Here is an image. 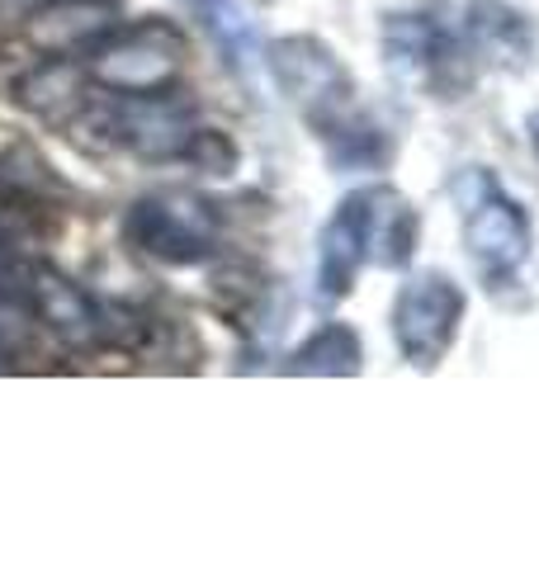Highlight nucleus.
Wrapping results in <instances>:
<instances>
[{"instance_id": "nucleus-1", "label": "nucleus", "mask_w": 539, "mask_h": 567, "mask_svg": "<svg viewBox=\"0 0 539 567\" xmlns=\"http://www.w3.org/2000/svg\"><path fill=\"white\" fill-rule=\"evenodd\" d=\"M270 71H275L279 91L289 95L294 110L308 118V128L317 133V142H327L336 166H369L384 162V133L374 128L359 110L355 81L350 71L340 66L336 52L313 39V33H289L270 48Z\"/></svg>"}, {"instance_id": "nucleus-2", "label": "nucleus", "mask_w": 539, "mask_h": 567, "mask_svg": "<svg viewBox=\"0 0 539 567\" xmlns=\"http://www.w3.org/2000/svg\"><path fill=\"white\" fill-rule=\"evenodd\" d=\"M449 199H455L464 218V251H469L478 279L488 289H507L516 284L520 265L530 260V218L507 189L497 185L488 166H464L449 181Z\"/></svg>"}, {"instance_id": "nucleus-3", "label": "nucleus", "mask_w": 539, "mask_h": 567, "mask_svg": "<svg viewBox=\"0 0 539 567\" xmlns=\"http://www.w3.org/2000/svg\"><path fill=\"white\" fill-rule=\"evenodd\" d=\"M218 233H223L218 208L194 189H152L123 213V237H129L133 251L161 265H175V270L209 260L213 246H218Z\"/></svg>"}, {"instance_id": "nucleus-4", "label": "nucleus", "mask_w": 539, "mask_h": 567, "mask_svg": "<svg viewBox=\"0 0 539 567\" xmlns=\"http://www.w3.org/2000/svg\"><path fill=\"white\" fill-rule=\"evenodd\" d=\"M185 62V39L166 20L110 29L90 52V81L104 95H166Z\"/></svg>"}, {"instance_id": "nucleus-5", "label": "nucleus", "mask_w": 539, "mask_h": 567, "mask_svg": "<svg viewBox=\"0 0 539 567\" xmlns=\"http://www.w3.org/2000/svg\"><path fill=\"white\" fill-rule=\"evenodd\" d=\"M393 199L398 194L388 185H365L336 204L317 237V303H340L355 289L359 270L374 260V241H379L384 213Z\"/></svg>"}, {"instance_id": "nucleus-6", "label": "nucleus", "mask_w": 539, "mask_h": 567, "mask_svg": "<svg viewBox=\"0 0 539 567\" xmlns=\"http://www.w3.org/2000/svg\"><path fill=\"white\" fill-rule=\"evenodd\" d=\"M469 298L445 270L411 275L393 298V341L411 369H436L459 336Z\"/></svg>"}, {"instance_id": "nucleus-7", "label": "nucleus", "mask_w": 539, "mask_h": 567, "mask_svg": "<svg viewBox=\"0 0 539 567\" xmlns=\"http://www.w3.org/2000/svg\"><path fill=\"white\" fill-rule=\"evenodd\" d=\"M90 123L114 147L138 152L142 162H185L194 137H200V128L190 118V104H171V91L166 95H119L114 104L90 114Z\"/></svg>"}, {"instance_id": "nucleus-8", "label": "nucleus", "mask_w": 539, "mask_h": 567, "mask_svg": "<svg viewBox=\"0 0 539 567\" xmlns=\"http://www.w3.org/2000/svg\"><path fill=\"white\" fill-rule=\"evenodd\" d=\"M384 58L407 81H426L436 91H455V71H469V48L445 33L430 14H388L384 24Z\"/></svg>"}, {"instance_id": "nucleus-9", "label": "nucleus", "mask_w": 539, "mask_h": 567, "mask_svg": "<svg viewBox=\"0 0 539 567\" xmlns=\"http://www.w3.org/2000/svg\"><path fill=\"white\" fill-rule=\"evenodd\" d=\"M530 24L526 14H516L501 0H474L469 14H464V48L469 58L497 62V66H520L530 58Z\"/></svg>"}, {"instance_id": "nucleus-10", "label": "nucleus", "mask_w": 539, "mask_h": 567, "mask_svg": "<svg viewBox=\"0 0 539 567\" xmlns=\"http://www.w3.org/2000/svg\"><path fill=\"white\" fill-rule=\"evenodd\" d=\"M110 0H52V6L33 10L29 14V39L39 43L52 58H62L71 48H85V43H100L104 33L114 29L110 20Z\"/></svg>"}, {"instance_id": "nucleus-11", "label": "nucleus", "mask_w": 539, "mask_h": 567, "mask_svg": "<svg viewBox=\"0 0 539 567\" xmlns=\"http://www.w3.org/2000/svg\"><path fill=\"white\" fill-rule=\"evenodd\" d=\"M194 10V20L204 24L209 43L218 48V58L237 71V76H256L261 66V39H256V24L246 20V10L237 0H185Z\"/></svg>"}, {"instance_id": "nucleus-12", "label": "nucleus", "mask_w": 539, "mask_h": 567, "mask_svg": "<svg viewBox=\"0 0 539 567\" xmlns=\"http://www.w3.org/2000/svg\"><path fill=\"white\" fill-rule=\"evenodd\" d=\"M289 374H322V379H350L365 369V346L350 322H322L308 341L289 354Z\"/></svg>"}, {"instance_id": "nucleus-13", "label": "nucleus", "mask_w": 539, "mask_h": 567, "mask_svg": "<svg viewBox=\"0 0 539 567\" xmlns=\"http://www.w3.org/2000/svg\"><path fill=\"white\" fill-rule=\"evenodd\" d=\"M43 6H52V0H0V20H29Z\"/></svg>"}, {"instance_id": "nucleus-14", "label": "nucleus", "mask_w": 539, "mask_h": 567, "mask_svg": "<svg viewBox=\"0 0 539 567\" xmlns=\"http://www.w3.org/2000/svg\"><path fill=\"white\" fill-rule=\"evenodd\" d=\"M526 133H530V147H535V162H539V110L530 114V123H526Z\"/></svg>"}, {"instance_id": "nucleus-15", "label": "nucleus", "mask_w": 539, "mask_h": 567, "mask_svg": "<svg viewBox=\"0 0 539 567\" xmlns=\"http://www.w3.org/2000/svg\"><path fill=\"white\" fill-rule=\"evenodd\" d=\"M0 374H10V350L0 346Z\"/></svg>"}, {"instance_id": "nucleus-16", "label": "nucleus", "mask_w": 539, "mask_h": 567, "mask_svg": "<svg viewBox=\"0 0 539 567\" xmlns=\"http://www.w3.org/2000/svg\"><path fill=\"white\" fill-rule=\"evenodd\" d=\"M265 6H270V0H265Z\"/></svg>"}]
</instances>
